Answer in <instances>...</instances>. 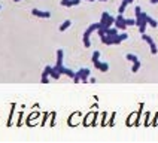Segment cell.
<instances>
[{"instance_id": "cell-17", "label": "cell", "mask_w": 158, "mask_h": 143, "mask_svg": "<svg viewBox=\"0 0 158 143\" xmlns=\"http://www.w3.org/2000/svg\"><path fill=\"white\" fill-rule=\"evenodd\" d=\"M125 60H127V61L134 63V61H139V57L134 55V54H127V55H125Z\"/></svg>"}, {"instance_id": "cell-22", "label": "cell", "mask_w": 158, "mask_h": 143, "mask_svg": "<svg viewBox=\"0 0 158 143\" xmlns=\"http://www.w3.org/2000/svg\"><path fill=\"white\" fill-rule=\"evenodd\" d=\"M106 115H107V113H106V112H103V119H102V124H106Z\"/></svg>"}, {"instance_id": "cell-26", "label": "cell", "mask_w": 158, "mask_h": 143, "mask_svg": "<svg viewBox=\"0 0 158 143\" xmlns=\"http://www.w3.org/2000/svg\"><path fill=\"white\" fill-rule=\"evenodd\" d=\"M88 2H94V0H88Z\"/></svg>"}, {"instance_id": "cell-4", "label": "cell", "mask_w": 158, "mask_h": 143, "mask_svg": "<svg viewBox=\"0 0 158 143\" xmlns=\"http://www.w3.org/2000/svg\"><path fill=\"white\" fill-rule=\"evenodd\" d=\"M115 22V17H112L109 12H103L102 14V19H100V27L107 30L109 27H112Z\"/></svg>"}, {"instance_id": "cell-18", "label": "cell", "mask_w": 158, "mask_h": 143, "mask_svg": "<svg viewBox=\"0 0 158 143\" xmlns=\"http://www.w3.org/2000/svg\"><path fill=\"white\" fill-rule=\"evenodd\" d=\"M146 22H148V26H151L152 28H155V27H158V22L154 19V18L151 17H146Z\"/></svg>"}, {"instance_id": "cell-20", "label": "cell", "mask_w": 158, "mask_h": 143, "mask_svg": "<svg viewBox=\"0 0 158 143\" xmlns=\"http://www.w3.org/2000/svg\"><path fill=\"white\" fill-rule=\"evenodd\" d=\"M140 69V61H134L133 63V67H131V72L133 73H137Z\"/></svg>"}, {"instance_id": "cell-14", "label": "cell", "mask_w": 158, "mask_h": 143, "mask_svg": "<svg viewBox=\"0 0 158 143\" xmlns=\"http://www.w3.org/2000/svg\"><path fill=\"white\" fill-rule=\"evenodd\" d=\"M49 76H51V78H52V79H60V76H61V73H60V72L57 70V67H55V66H54L52 69H51V75H49Z\"/></svg>"}, {"instance_id": "cell-25", "label": "cell", "mask_w": 158, "mask_h": 143, "mask_svg": "<svg viewBox=\"0 0 158 143\" xmlns=\"http://www.w3.org/2000/svg\"><path fill=\"white\" fill-rule=\"evenodd\" d=\"M100 2H107V0H100Z\"/></svg>"}, {"instance_id": "cell-21", "label": "cell", "mask_w": 158, "mask_h": 143, "mask_svg": "<svg viewBox=\"0 0 158 143\" xmlns=\"http://www.w3.org/2000/svg\"><path fill=\"white\" fill-rule=\"evenodd\" d=\"M125 24H127V27L136 26V18H125Z\"/></svg>"}, {"instance_id": "cell-16", "label": "cell", "mask_w": 158, "mask_h": 143, "mask_svg": "<svg viewBox=\"0 0 158 143\" xmlns=\"http://www.w3.org/2000/svg\"><path fill=\"white\" fill-rule=\"evenodd\" d=\"M106 35L107 36H116L118 35V28H116V27H109V28L106 30Z\"/></svg>"}, {"instance_id": "cell-10", "label": "cell", "mask_w": 158, "mask_h": 143, "mask_svg": "<svg viewBox=\"0 0 158 143\" xmlns=\"http://www.w3.org/2000/svg\"><path fill=\"white\" fill-rule=\"evenodd\" d=\"M81 2H82V0H61V2H60V5H61V6H67V8H70V6H78Z\"/></svg>"}, {"instance_id": "cell-7", "label": "cell", "mask_w": 158, "mask_h": 143, "mask_svg": "<svg viewBox=\"0 0 158 143\" xmlns=\"http://www.w3.org/2000/svg\"><path fill=\"white\" fill-rule=\"evenodd\" d=\"M31 15H35V17H37V18H49L51 17V12L40 10V9H31Z\"/></svg>"}, {"instance_id": "cell-3", "label": "cell", "mask_w": 158, "mask_h": 143, "mask_svg": "<svg viewBox=\"0 0 158 143\" xmlns=\"http://www.w3.org/2000/svg\"><path fill=\"white\" fill-rule=\"evenodd\" d=\"M91 75V70L89 69H87V67H84V69H81V70H78L76 73H75V78H73V80H75V84H79V82H84V84H87L88 82V76Z\"/></svg>"}, {"instance_id": "cell-8", "label": "cell", "mask_w": 158, "mask_h": 143, "mask_svg": "<svg viewBox=\"0 0 158 143\" xmlns=\"http://www.w3.org/2000/svg\"><path fill=\"white\" fill-rule=\"evenodd\" d=\"M94 67H96L98 72H102V73H106V72H109V64L107 63H105V61H98L97 63H94Z\"/></svg>"}, {"instance_id": "cell-12", "label": "cell", "mask_w": 158, "mask_h": 143, "mask_svg": "<svg viewBox=\"0 0 158 143\" xmlns=\"http://www.w3.org/2000/svg\"><path fill=\"white\" fill-rule=\"evenodd\" d=\"M63 60H64V52H63V49H58V51H57V61H55V66H63Z\"/></svg>"}, {"instance_id": "cell-1", "label": "cell", "mask_w": 158, "mask_h": 143, "mask_svg": "<svg viewBox=\"0 0 158 143\" xmlns=\"http://www.w3.org/2000/svg\"><path fill=\"white\" fill-rule=\"evenodd\" d=\"M134 15H136V26L139 27V31L143 35L145 30H146V26H148V22H146V17L148 15L145 12H142L140 6H136L134 8Z\"/></svg>"}, {"instance_id": "cell-19", "label": "cell", "mask_w": 158, "mask_h": 143, "mask_svg": "<svg viewBox=\"0 0 158 143\" xmlns=\"http://www.w3.org/2000/svg\"><path fill=\"white\" fill-rule=\"evenodd\" d=\"M98 60H100V52H98V51H94V52H93V57H91V61L94 64V63H97Z\"/></svg>"}, {"instance_id": "cell-23", "label": "cell", "mask_w": 158, "mask_h": 143, "mask_svg": "<svg viewBox=\"0 0 158 143\" xmlns=\"http://www.w3.org/2000/svg\"><path fill=\"white\" fill-rule=\"evenodd\" d=\"M149 2L152 3V5H157V3H158V0H149Z\"/></svg>"}, {"instance_id": "cell-27", "label": "cell", "mask_w": 158, "mask_h": 143, "mask_svg": "<svg viewBox=\"0 0 158 143\" xmlns=\"http://www.w3.org/2000/svg\"><path fill=\"white\" fill-rule=\"evenodd\" d=\"M0 9H2V6H0Z\"/></svg>"}, {"instance_id": "cell-15", "label": "cell", "mask_w": 158, "mask_h": 143, "mask_svg": "<svg viewBox=\"0 0 158 143\" xmlns=\"http://www.w3.org/2000/svg\"><path fill=\"white\" fill-rule=\"evenodd\" d=\"M70 26H72V21H70V19H66L61 26H60V31H66V30H67Z\"/></svg>"}, {"instance_id": "cell-9", "label": "cell", "mask_w": 158, "mask_h": 143, "mask_svg": "<svg viewBox=\"0 0 158 143\" xmlns=\"http://www.w3.org/2000/svg\"><path fill=\"white\" fill-rule=\"evenodd\" d=\"M51 69H52V66H46V67L44 69V73H42V84H48V82H49Z\"/></svg>"}, {"instance_id": "cell-11", "label": "cell", "mask_w": 158, "mask_h": 143, "mask_svg": "<svg viewBox=\"0 0 158 143\" xmlns=\"http://www.w3.org/2000/svg\"><path fill=\"white\" fill-rule=\"evenodd\" d=\"M127 39H128V35H127V33H118L116 37H115V45H119L121 42L127 40Z\"/></svg>"}, {"instance_id": "cell-5", "label": "cell", "mask_w": 158, "mask_h": 143, "mask_svg": "<svg viewBox=\"0 0 158 143\" xmlns=\"http://www.w3.org/2000/svg\"><path fill=\"white\" fill-rule=\"evenodd\" d=\"M142 39H143V40H145L146 43L149 45L151 54H154V55H155V54L158 52V48H157V45H155V42H154V39H152L151 36H148L146 33H143V35H142Z\"/></svg>"}, {"instance_id": "cell-13", "label": "cell", "mask_w": 158, "mask_h": 143, "mask_svg": "<svg viewBox=\"0 0 158 143\" xmlns=\"http://www.w3.org/2000/svg\"><path fill=\"white\" fill-rule=\"evenodd\" d=\"M133 0H123V3H121V6H119V9H118V14H121V15H124V12H125V8L131 3Z\"/></svg>"}, {"instance_id": "cell-6", "label": "cell", "mask_w": 158, "mask_h": 143, "mask_svg": "<svg viewBox=\"0 0 158 143\" xmlns=\"http://www.w3.org/2000/svg\"><path fill=\"white\" fill-rule=\"evenodd\" d=\"M115 27H116L118 30H125V28H127V24H125V18H124V15L118 14V15L115 17Z\"/></svg>"}, {"instance_id": "cell-24", "label": "cell", "mask_w": 158, "mask_h": 143, "mask_svg": "<svg viewBox=\"0 0 158 143\" xmlns=\"http://www.w3.org/2000/svg\"><path fill=\"white\" fill-rule=\"evenodd\" d=\"M14 2H15V3H18V2H21V0H14Z\"/></svg>"}, {"instance_id": "cell-2", "label": "cell", "mask_w": 158, "mask_h": 143, "mask_svg": "<svg viewBox=\"0 0 158 143\" xmlns=\"http://www.w3.org/2000/svg\"><path fill=\"white\" fill-rule=\"evenodd\" d=\"M98 27H100V22H94V24H91V26L85 30L84 37H82V40H84V46H85V48H89V46H91V40H89V37H91V35H93V31H96Z\"/></svg>"}]
</instances>
